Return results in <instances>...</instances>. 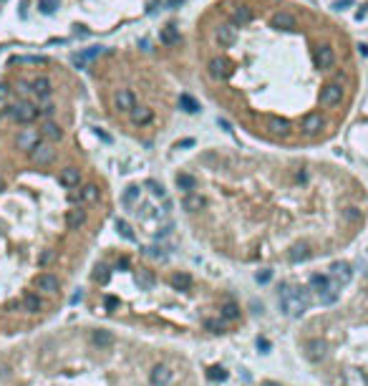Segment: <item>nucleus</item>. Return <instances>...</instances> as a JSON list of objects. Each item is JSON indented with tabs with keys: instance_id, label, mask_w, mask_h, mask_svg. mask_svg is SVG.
I'll use <instances>...</instances> for the list:
<instances>
[{
	"instance_id": "44",
	"label": "nucleus",
	"mask_w": 368,
	"mask_h": 386,
	"mask_svg": "<svg viewBox=\"0 0 368 386\" xmlns=\"http://www.w3.org/2000/svg\"><path fill=\"white\" fill-rule=\"evenodd\" d=\"M149 257H159V260H162V257H167V252H164V247H157V245H151V247H146L144 250Z\"/></svg>"
},
{
	"instance_id": "8",
	"label": "nucleus",
	"mask_w": 368,
	"mask_h": 386,
	"mask_svg": "<svg viewBox=\"0 0 368 386\" xmlns=\"http://www.w3.org/2000/svg\"><path fill=\"white\" fill-rule=\"evenodd\" d=\"M268 132H270L272 137H277V139H285V137H290L293 126H290V121L283 119V116H270V119H268Z\"/></svg>"
},
{
	"instance_id": "57",
	"label": "nucleus",
	"mask_w": 368,
	"mask_h": 386,
	"mask_svg": "<svg viewBox=\"0 0 368 386\" xmlns=\"http://www.w3.org/2000/svg\"><path fill=\"white\" fill-rule=\"evenodd\" d=\"M116 268H129V260H126V257H121V260L116 263Z\"/></svg>"
},
{
	"instance_id": "29",
	"label": "nucleus",
	"mask_w": 368,
	"mask_h": 386,
	"mask_svg": "<svg viewBox=\"0 0 368 386\" xmlns=\"http://www.w3.org/2000/svg\"><path fill=\"white\" fill-rule=\"evenodd\" d=\"M78 200H81V202H96V200H99V184H94V182L83 184L81 192H78Z\"/></svg>"
},
{
	"instance_id": "21",
	"label": "nucleus",
	"mask_w": 368,
	"mask_h": 386,
	"mask_svg": "<svg viewBox=\"0 0 368 386\" xmlns=\"http://www.w3.org/2000/svg\"><path fill=\"white\" fill-rule=\"evenodd\" d=\"M151 119H154V111L146 109V106H134L132 109V121L136 126H146V124H151Z\"/></svg>"
},
{
	"instance_id": "18",
	"label": "nucleus",
	"mask_w": 368,
	"mask_h": 386,
	"mask_svg": "<svg viewBox=\"0 0 368 386\" xmlns=\"http://www.w3.org/2000/svg\"><path fill=\"white\" fill-rule=\"evenodd\" d=\"M182 207H184L187 212H200V210L207 207V200H204L202 195H197V192H187L184 200H182Z\"/></svg>"
},
{
	"instance_id": "28",
	"label": "nucleus",
	"mask_w": 368,
	"mask_h": 386,
	"mask_svg": "<svg viewBox=\"0 0 368 386\" xmlns=\"http://www.w3.org/2000/svg\"><path fill=\"white\" fill-rule=\"evenodd\" d=\"M174 182H177L179 189H184V195H187V192H194V189H197V179H194L192 175H187V172H179V175L174 177Z\"/></svg>"
},
{
	"instance_id": "13",
	"label": "nucleus",
	"mask_w": 368,
	"mask_h": 386,
	"mask_svg": "<svg viewBox=\"0 0 368 386\" xmlns=\"http://www.w3.org/2000/svg\"><path fill=\"white\" fill-rule=\"evenodd\" d=\"M114 106H116L119 111H129V114H132V109L136 106V99H134V94L129 91V89H119L114 94Z\"/></svg>"
},
{
	"instance_id": "35",
	"label": "nucleus",
	"mask_w": 368,
	"mask_h": 386,
	"mask_svg": "<svg viewBox=\"0 0 368 386\" xmlns=\"http://www.w3.org/2000/svg\"><path fill=\"white\" fill-rule=\"evenodd\" d=\"M179 109L187 111V114H197V111H200V104L194 101L189 94H182V96H179Z\"/></svg>"
},
{
	"instance_id": "61",
	"label": "nucleus",
	"mask_w": 368,
	"mask_h": 386,
	"mask_svg": "<svg viewBox=\"0 0 368 386\" xmlns=\"http://www.w3.org/2000/svg\"><path fill=\"white\" fill-rule=\"evenodd\" d=\"M0 116H3V111H0Z\"/></svg>"
},
{
	"instance_id": "50",
	"label": "nucleus",
	"mask_w": 368,
	"mask_h": 386,
	"mask_svg": "<svg viewBox=\"0 0 368 386\" xmlns=\"http://www.w3.org/2000/svg\"><path fill=\"white\" fill-rule=\"evenodd\" d=\"M348 5H351V0H335V3H333V8H335V10H345Z\"/></svg>"
},
{
	"instance_id": "22",
	"label": "nucleus",
	"mask_w": 368,
	"mask_h": 386,
	"mask_svg": "<svg viewBox=\"0 0 368 386\" xmlns=\"http://www.w3.org/2000/svg\"><path fill=\"white\" fill-rule=\"evenodd\" d=\"M288 257H290V263H302V260H308V257H310V247L305 243H298V245L290 247Z\"/></svg>"
},
{
	"instance_id": "40",
	"label": "nucleus",
	"mask_w": 368,
	"mask_h": 386,
	"mask_svg": "<svg viewBox=\"0 0 368 386\" xmlns=\"http://www.w3.org/2000/svg\"><path fill=\"white\" fill-rule=\"evenodd\" d=\"M144 187L151 192V195H154V197H159V200H164L167 197V192H164V187L159 184V182H154V179H146L144 182Z\"/></svg>"
},
{
	"instance_id": "19",
	"label": "nucleus",
	"mask_w": 368,
	"mask_h": 386,
	"mask_svg": "<svg viewBox=\"0 0 368 386\" xmlns=\"http://www.w3.org/2000/svg\"><path fill=\"white\" fill-rule=\"evenodd\" d=\"M331 278L338 283V285H345L351 281V265L348 263H333L331 265Z\"/></svg>"
},
{
	"instance_id": "14",
	"label": "nucleus",
	"mask_w": 368,
	"mask_h": 386,
	"mask_svg": "<svg viewBox=\"0 0 368 386\" xmlns=\"http://www.w3.org/2000/svg\"><path fill=\"white\" fill-rule=\"evenodd\" d=\"M78 182H81V169H78V167L61 169V175H58V184H61V187L73 189V187H78Z\"/></svg>"
},
{
	"instance_id": "17",
	"label": "nucleus",
	"mask_w": 368,
	"mask_h": 386,
	"mask_svg": "<svg viewBox=\"0 0 368 386\" xmlns=\"http://www.w3.org/2000/svg\"><path fill=\"white\" fill-rule=\"evenodd\" d=\"M31 86H33V94H35L38 99H48V96L53 94V83H51L48 76H38V78H33Z\"/></svg>"
},
{
	"instance_id": "10",
	"label": "nucleus",
	"mask_w": 368,
	"mask_h": 386,
	"mask_svg": "<svg viewBox=\"0 0 368 386\" xmlns=\"http://www.w3.org/2000/svg\"><path fill=\"white\" fill-rule=\"evenodd\" d=\"M333 61H335V51L331 48V46H318L315 48V66L320 69V71H328L331 66H333Z\"/></svg>"
},
{
	"instance_id": "58",
	"label": "nucleus",
	"mask_w": 368,
	"mask_h": 386,
	"mask_svg": "<svg viewBox=\"0 0 368 386\" xmlns=\"http://www.w3.org/2000/svg\"><path fill=\"white\" fill-rule=\"evenodd\" d=\"M220 126L225 129V132H230V121H225V119H220Z\"/></svg>"
},
{
	"instance_id": "25",
	"label": "nucleus",
	"mask_w": 368,
	"mask_h": 386,
	"mask_svg": "<svg viewBox=\"0 0 368 386\" xmlns=\"http://www.w3.org/2000/svg\"><path fill=\"white\" fill-rule=\"evenodd\" d=\"M220 318L222 320H237L240 318V306H237L234 300H225L222 308H220Z\"/></svg>"
},
{
	"instance_id": "46",
	"label": "nucleus",
	"mask_w": 368,
	"mask_h": 386,
	"mask_svg": "<svg viewBox=\"0 0 368 386\" xmlns=\"http://www.w3.org/2000/svg\"><path fill=\"white\" fill-rule=\"evenodd\" d=\"M8 99H10V86L0 83V104H8Z\"/></svg>"
},
{
	"instance_id": "59",
	"label": "nucleus",
	"mask_w": 368,
	"mask_h": 386,
	"mask_svg": "<svg viewBox=\"0 0 368 386\" xmlns=\"http://www.w3.org/2000/svg\"><path fill=\"white\" fill-rule=\"evenodd\" d=\"M260 386H280V384H277V381H263Z\"/></svg>"
},
{
	"instance_id": "54",
	"label": "nucleus",
	"mask_w": 368,
	"mask_h": 386,
	"mask_svg": "<svg viewBox=\"0 0 368 386\" xmlns=\"http://www.w3.org/2000/svg\"><path fill=\"white\" fill-rule=\"evenodd\" d=\"M366 13H368V5H361V10L356 13V18H358V20H363V18H366Z\"/></svg>"
},
{
	"instance_id": "30",
	"label": "nucleus",
	"mask_w": 368,
	"mask_h": 386,
	"mask_svg": "<svg viewBox=\"0 0 368 386\" xmlns=\"http://www.w3.org/2000/svg\"><path fill=\"white\" fill-rule=\"evenodd\" d=\"M139 197H141V187H139V184H132V187H126V189H124L121 202H124L126 207H134V205L139 202Z\"/></svg>"
},
{
	"instance_id": "37",
	"label": "nucleus",
	"mask_w": 368,
	"mask_h": 386,
	"mask_svg": "<svg viewBox=\"0 0 368 386\" xmlns=\"http://www.w3.org/2000/svg\"><path fill=\"white\" fill-rule=\"evenodd\" d=\"M10 63H35V66L40 63V66H43V63H48V58L46 56H13Z\"/></svg>"
},
{
	"instance_id": "56",
	"label": "nucleus",
	"mask_w": 368,
	"mask_h": 386,
	"mask_svg": "<svg viewBox=\"0 0 368 386\" xmlns=\"http://www.w3.org/2000/svg\"><path fill=\"white\" fill-rule=\"evenodd\" d=\"M192 144H194V139H182L177 146H192Z\"/></svg>"
},
{
	"instance_id": "47",
	"label": "nucleus",
	"mask_w": 368,
	"mask_h": 386,
	"mask_svg": "<svg viewBox=\"0 0 368 386\" xmlns=\"http://www.w3.org/2000/svg\"><path fill=\"white\" fill-rule=\"evenodd\" d=\"M15 89H18L20 94H31V91H33V86H31L28 81H18V83H15Z\"/></svg>"
},
{
	"instance_id": "39",
	"label": "nucleus",
	"mask_w": 368,
	"mask_h": 386,
	"mask_svg": "<svg viewBox=\"0 0 368 386\" xmlns=\"http://www.w3.org/2000/svg\"><path fill=\"white\" fill-rule=\"evenodd\" d=\"M109 278H111V270L109 268H106V265H96V270H94V281L96 283L106 285V283H109Z\"/></svg>"
},
{
	"instance_id": "52",
	"label": "nucleus",
	"mask_w": 368,
	"mask_h": 386,
	"mask_svg": "<svg viewBox=\"0 0 368 386\" xmlns=\"http://www.w3.org/2000/svg\"><path fill=\"white\" fill-rule=\"evenodd\" d=\"M51 257H53V252H51V250H46V252L40 255V265H46V263L51 260Z\"/></svg>"
},
{
	"instance_id": "24",
	"label": "nucleus",
	"mask_w": 368,
	"mask_h": 386,
	"mask_svg": "<svg viewBox=\"0 0 368 386\" xmlns=\"http://www.w3.org/2000/svg\"><path fill=\"white\" fill-rule=\"evenodd\" d=\"M136 283H139V288L151 290V288L157 285V278H154V273H151V270L141 268V270H136Z\"/></svg>"
},
{
	"instance_id": "53",
	"label": "nucleus",
	"mask_w": 368,
	"mask_h": 386,
	"mask_svg": "<svg viewBox=\"0 0 368 386\" xmlns=\"http://www.w3.org/2000/svg\"><path fill=\"white\" fill-rule=\"evenodd\" d=\"M257 349H263V351H268V349H270V343H268L265 338H257Z\"/></svg>"
},
{
	"instance_id": "4",
	"label": "nucleus",
	"mask_w": 368,
	"mask_h": 386,
	"mask_svg": "<svg viewBox=\"0 0 368 386\" xmlns=\"http://www.w3.org/2000/svg\"><path fill=\"white\" fill-rule=\"evenodd\" d=\"M31 162L33 164H51L56 159V149H53V141H46V139H40L33 149H31Z\"/></svg>"
},
{
	"instance_id": "16",
	"label": "nucleus",
	"mask_w": 368,
	"mask_h": 386,
	"mask_svg": "<svg viewBox=\"0 0 368 386\" xmlns=\"http://www.w3.org/2000/svg\"><path fill=\"white\" fill-rule=\"evenodd\" d=\"M270 23H272V28H277V31H293V28L298 26V20H295L293 13L280 10V13H275V15L270 18Z\"/></svg>"
},
{
	"instance_id": "42",
	"label": "nucleus",
	"mask_w": 368,
	"mask_h": 386,
	"mask_svg": "<svg viewBox=\"0 0 368 386\" xmlns=\"http://www.w3.org/2000/svg\"><path fill=\"white\" fill-rule=\"evenodd\" d=\"M207 376H209L212 381H225V379H227V371H225L222 366H212V369L207 371Z\"/></svg>"
},
{
	"instance_id": "7",
	"label": "nucleus",
	"mask_w": 368,
	"mask_h": 386,
	"mask_svg": "<svg viewBox=\"0 0 368 386\" xmlns=\"http://www.w3.org/2000/svg\"><path fill=\"white\" fill-rule=\"evenodd\" d=\"M40 139H43L40 129H23V132L18 134L15 144H18V149H23V152H31V149H33Z\"/></svg>"
},
{
	"instance_id": "38",
	"label": "nucleus",
	"mask_w": 368,
	"mask_h": 386,
	"mask_svg": "<svg viewBox=\"0 0 368 386\" xmlns=\"http://www.w3.org/2000/svg\"><path fill=\"white\" fill-rule=\"evenodd\" d=\"M116 230H119V235H121L124 240H136V235H134L132 225H129L126 220H116Z\"/></svg>"
},
{
	"instance_id": "9",
	"label": "nucleus",
	"mask_w": 368,
	"mask_h": 386,
	"mask_svg": "<svg viewBox=\"0 0 368 386\" xmlns=\"http://www.w3.org/2000/svg\"><path fill=\"white\" fill-rule=\"evenodd\" d=\"M35 288H38L40 293L53 295V293H58L61 283H58V278H56L53 273H40V275H35Z\"/></svg>"
},
{
	"instance_id": "55",
	"label": "nucleus",
	"mask_w": 368,
	"mask_h": 386,
	"mask_svg": "<svg viewBox=\"0 0 368 386\" xmlns=\"http://www.w3.org/2000/svg\"><path fill=\"white\" fill-rule=\"evenodd\" d=\"M358 53L361 56H368V43H358Z\"/></svg>"
},
{
	"instance_id": "3",
	"label": "nucleus",
	"mask_w": 368,
	"mask_h": 386,
	"mask_svg": "<svg viewBox=\"0 0 368 386\" xmlns=\"http://www.w3.org/2000/svg\"><path fill=\"white\" fill-rule=\"evenodd\" d=\"M343 96H345V89H343L340 81H331L320 89V104L323 106H338L343 101Z\"/></svg>"
},
{
	"instance_id": "12",
	"label": "nucleus",
	"mask_w": 368,
	"mask_h": 386,
	"mask_svg": "<svg viewBox=\"0 0 368 386\" xmlns=\"http://www.w3.org/2000/svg\"><path fill=\"white\" fill-rule=\"evenodd\" d=\"M326 126V119H323L318 111H313V114H308L305 119H302V124H300V129H302V134H308V137H315L320 129Z\"/></svg>"
},
{
	"instance_id": "27",
	"label": "nucleus",
	"mask_w": 368,
	"mask_h": 386,
	"mask_svg": "<svg viewBox=\"0 0 368 386\" xmlns=\"http://www.w3.org/2000/svg\"><path fill=\"white\" fill-rule=\"evenodd\" d=\"M179 28L177 26H167V28H162V33H159V40L164 43V46H174V43H179Z\"/></svg>"
},
{
	"instance_id": "15",
	"label": "nucleus",
	"mask_w": 368,
	"mask_h": 386,
	"mask_svg": "<svg viewBox=\"0 0 368 386\" xmlns=\"http://www.w3.org/2000/svg\"><path fill=\"white\" fill-rule=\"evenodd\" d=\"M326 351H328V346H326V341H323V338H310V341L305 343V356H308L310 361L326 358Z\"/></svg>"
},
{
	"instance_id": "51",
	"label": "nucleus",
	"mask_w": 368,
	"mask_h": 386,
	"mask_svg": "<svg viewBox=\"0 0 368 386\" xmlns=\"http://www.w3.org/2000/svg\"><path fill=\"white\" fill-rule=\"evenodd\" d=\"M38 111H40V114H46V116H48V114H53V104H46V106H38Z\"/></svg>"
},
{
	"instance_id": "6",
	"label": "nucleus",
	"mask_w": 368,
	"mask_h": 386,
	"mask_svg": "<svg viewBox=\"0 0 368 386\" xmlns=\"http://www.w3.org/2000/svg\"><path fill=\"white\" fill-rule=\"evenodd\" d=\"M171 379H174V371H171L167 363H157V366L151 369V374H149L151 386H169Z\"/></svg>"
},
{
	"instance_id": "41",
	"label": "nucleus",
	"mask_w": 368,
	"mask_h": 386,
	"mask_svg": "<svg viewBox=\"0 0 368 386\" xmlns=\"http://www.w3.org/2000/svg\"><path fill=\"white\" fill-rule=\"evenodd\" d=\"M204 328L212 331V333H222L225 323H222V318H207V320H204Z\"/></svg>"
},
{
	"instance_id": "26",
	"label": "nucleus",
	"mask_w": 368,
	"mask_h": 386,
	"mask_svg": "<svg viewBox=\"0 0 368 386\" xmlns=\"http://www.w3.org/2000/svg\"><path fill=\"white\" fill-rule=\"evenodd\" d=\"M83 222H86V210H71L66 214V227L68 230H78V227H83Z\"/></svg>"
},
{
	"instance_id": "11",
	"label": "nucleus",
	"mask_w": 368,
	"mask_h": 386,
	"mask_svg": "<svg viewBox=\"0 0 368 386\" xmlns=\"http://www.w3.org/2000/svg\"><path fill=\"white\" fill-rule=\"evenodd\" d=\"M214 38H217V43L220 46H232V43L237 40V26L234 23H222V26H217V31H214Z\"/></svg>"
},
{
	"instance_id": "5",
	"label": "nucleus",
	"mask_w": 368,
	"mask_h": 386,
	"mask_svg": "<svg viewBox=\"0 0 368 386\" xmlns=\"http://www.w3.org/2000/svg\"><path fill=\"white\" fill-rule=\"evenodd\" d=\"M207 73H209V78H214V81H225V78L232 76V63H230L227 58H220V56H217V58L209 61Z\"/></svg>"
},
{
	"instance_id": "60",
	"label": "nucleus",
	"mask_w": 368,
	"mask_h": 386,
	"mask_svg": "<svg viewBox=\"0 0 368 386\" xmlns=\"http://www.w3.org/2000/svg\"><path fill=\"white\" fill-rule=\"evenodd\" d=\"M0 189H5V182L3 179H0Z\"/></svg>"
},
{
	"instance_id": "48",
	"label": "nucleus",
	"mask_w": 368,
	"mask_h": 386,
	"mask_svg": "<svg viewBox=\"0 0 368 386\" xmlns=\"http://www.w3.org/2000/svg\"><path fill=\"white\" fill-rule=\"evenodd\" d=\"M171 230H174V227H171V225H164L159 232H157V238L162 240V238H169V235H171Z\"/></svg>"
},
{
	"instance_id": "33",
	"label": "nucleus",
	"mask_w": 368,
	"mask_h": 386,
	"mask_svg": "<svg viewBox=\"0 0 368 386\" xmlns=\"http://www.w3.org/2000/svg\"><path fill=\"white\" fill-rule=\"evenodd\" d=\"M40 308H43V300H40L38 293H28V295L23 298V311H26V313H38Z\"/></svg>"
},
{
	"instance_id": "23",
	"label": "nucleus",
	"mask_w": 368,
	"mask_h": 386,
	"mask_svg": "<svg viewBox=\"0 0 368 386\" xmlns=\"http://www.w3.org/2000/svg\"><path fill=\"white\" fill-rule=\"evenodd\" d=\"M250 20H252V10H250L247 5H240V8L232 10V20H230V23H234V26H247Z\"/></svg>"
},
{
	"instance_id": "45",
	"label": "nucleus",
	"mask_w": 368,
	"mask_h": 386,
	"mask_svg": "<svg viewBox=\"0 0 368 386\" xmlns=\"http://www.w3.org/2000/svg\"><path fill=\"white\" fill-rule=\"evenodd\" d=\"M103 306L109 308V311L119 308V298H116V295H106V298H103Z\"/></svg>"
},
{
	"instance_id": "1",
	"label": "nucleus",
	"mask_w": 368,
	"mask_h": 386,
	"mask_svg": "<svg viewBox=\"0 0 368 386\" xmlns=\"http://www.w3.org/2000/svg\"><path fill=\"white\" fill-rule=\"evenodd\" d=\"M308 290L305 288H293V285H285L280 290V308H283L288 316H302L308 311Z\"/></svg>"
},
{
	"instance_id": "34",
	"label": "nucleus",
	"mask_w": 368,
	"mask_h": 386,
	"mask_svg": "<svg viewBox=\"0 0 368 386\" xmlns=\"http://www.w3.org/2000/svg\"><path fill=\"white\" fill-rule=\"evenodd\" d=\"M169 283L174 285L177 290H189L192 288V275H187V273H174L169 278Z\"/></svg>"
},
{
	"instance_id": "36",
	"label": "nucleus",
	"mask_w": 368,
	"mask_h": 386,
	"mask_svg": "<svg viewBox=\"0 0 368 386\" xmlns=\"http://www.w3.org/2000/svg\"><path fill=\"white\" fill-rule=\"evenodd\" d=\"M343 381H345V386H368V381L361 371H345Z\"/></svg>"
},
{
	"instance_id": "31",
	"label": "nucleus",
	"mask_w": 368,
	"mask_h": 386,
	"mask_svg": "<svg viewBox=\"0 0 368 386\" xmlns=\"http://www.w3.org/2000/svg\"><path fill=\"white\" fill-rule=\"evenodd\" d=\"M331 285H333V283H331V275H320V273L310 275V290L323 293V290H328Z\"/></svg>"
},
{
	"instance_id": "43",
	"label": "nucleus",
	"mask_w": 368,
	"mask_h": 386,
	"mask_svg": "<svg viewBox=\"0 0 368 386\" xmlns=\"http://www.w3.org/2000/svg\"><path fill=\"white\" fill-rule=\"evenodd\" d=\"M38 8H40V13H53L56 8H58V0H40V3H38Z\"/></svg>"
},
{
	"instance_id": "49",
	"label": "nucleus",
	"mask_w": 368,
	"mask_h": 386,
	"mask_svg": "<svg viewBox=\"0 0 368 386\" xmlns=\"http://www.w3.org/2000/svg\"><path fill=\"white\" fill-rule=\"evenodd\" d=\"M270 278H272V273H270V270H265V273H257V283H268Z\"/></svg>"
},
{
	"instance_id": "20",
	"label": "nucleus",
	"mask_w": 368,
	"mask_h": 386,
	"mask_svg": "<svg viewBox=\"0 0 368 386\" xmlns=\"http://www.w3.org/2000/svg\"><path fill=\"white\" fill-rule=\"evenodd\" d=\"M40 134H43V139L46 141H61V137H63V129H61V124H56V121H43V126H40Z\"/></svg>"
},
{
	"instance_id": "32",
	"label": "nucleus",
	"mask_w": 368,
	"mask_h": 386,
	"mask_svg": "<svg viewBox=\"0 0 368 386\" xmlns=\"http://www.w3.org/2000/svg\"><path fill=\"white\" fill-rule=\"evenodd\" d=\"M91 341H94V346L103 349V346H111L116 338H114L111 331H94V333H91Z\"/></svg>"
},
{
	"instance_id": "2",
	"label": "nucleus",
	"mask_w": 368,
	"mask_h": 386,
	"mask_svg": "<svg viewBox=\"0 0 368 386\" xmlns=\"http://www.w3.org/2000/svg\"><path fill=\"white\" fill-rule=\"evenodd\" d=\"M8 114H10V119L18 121V124H33L40 111H38V106H35L33 101L20 99V101H15V104L8 106Z\"/></svg>"
}]
</instances>
